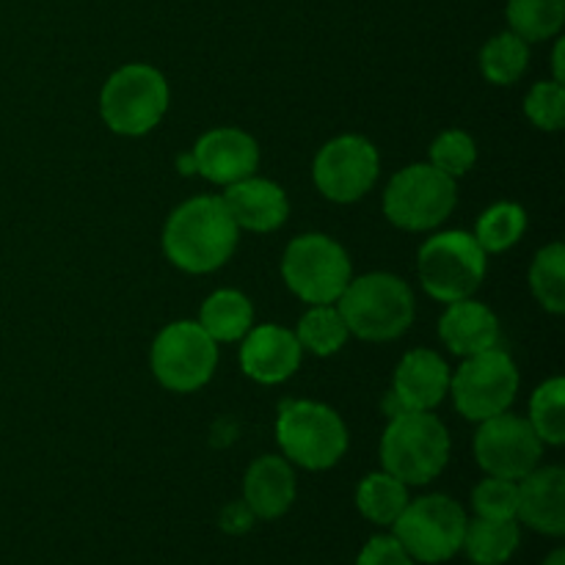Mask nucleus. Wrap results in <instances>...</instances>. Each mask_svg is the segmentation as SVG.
Segmentation results:
<instances>
[{
  "instance_id": "nucleus-36",
  "label": "nucleus",
  "mask_w": 565,
  "mask_h": 565,
  "mask_svg": "<svg viewBox=\"0 0 565 565\" xmlns=\"http://www.w3.org/2000/svg\"><path fill=\"white\" fill-rule=\"evenodd\" d=\"M180 171H182V174H193V171H196V166H193V154H182Z\"/></svg>"
},
{
  "instance_id": "nucleus-1",
  "label": "nucleus",
  "mask_w": 565,
  "mask_h": 565,
  "mask_svg": "<svg viewBox=\"0 0 565 565\" xmlns=\"http://www.w3.org/2000/svg\"><path fill=\"white\" fill-rule=\"evenodd\" d=\"M235 218L221 196H196L174 210L163 230V254L185 274H213L235 254Z\"/></svg>"
},
{
  "instance_id": "nucleus-30",
  "label": "nucleus",
  "mask_w": 565,
  "mask_h": 565,
  "mask_svg": "<svg viewBox=\"0 0 565 565\" xmlns=\"http://www.w3.org/2000/svg\"><path fill=\"white\" fill-rule=\"evenodd\" d=\"M430 154V166L439 169L441 174L458 177L467 174L475 163H478V143L469 132L463 130H445L428 149Z\"/></svg>"
},
{
  "instance_id": "nucleus-35",
  "label": "nucleus",
  "mask_w": 565,
  "mask_h": 565,
  "mask_svg": "<svg viewBox=\"0 0 565 565\" xmlns=\"http://www.w3.org/2000/svg\"><path fill=\"white\" fill-rule=\"evenodd\" d=\"M555 81L563 83V42L555 47Z\"/></svg>"
},
{
  "instance_id": "nucleus-4",
  "label": "nucleus",
  "mask_w": 565,
  "mask_h": 565,
  "mask_svg": "<svg viewBox=\"0 0 565 565\" xmlns=\"http://www.w3.org/2000/svg\"><path fill=\"white\" fill-rule=\"evenodd\" d=\"M276 441L296 467L323 472L340 463L348 450V428L331 406L315 401L281 403L276 419Z\"/></svg>"
},
{
  "instance_id": "nucleus-15",
  "label": "nucleus",
  "mask_w": 565,
  "mask_h": 565,
  "mask_svg": "<svg viewBox=\"0 0 565 565\" xmlns=\"http://www.w3.org/2000/svg\"><path fill=\"white\" fill-rule=\"evenodd\" d=\"M450 367L428 348L406 353L392 379V417L401 412H434L450 392Z\"/></svg>"
},
{
  "instance_id": "nucleus-28",
  "label": "nucleus",
  "mask_w": 565,
  "mask_h": 565,
  "mask_svg": "<svg viewBox=\"0 0 565 565\" xmlns=\"http://www.w3.org/2000/svg\"><path fill=\"white\" fill-rule=\"evenodd\" d=\"M530 290L535 301L552 315L565 312V248L563 243H550L535 254L530 265Z\"/></svg>"
},
{
  "instance_id": "nucleus-7",
  "label": "nucleus",
  "mask_w": 565,
  "mask_h": 565,
  "mask_svg": "<svg viewBox=\"0 0 565 565\" xmlns=\"http://www.w3.org/2000/svg\"><path fill=\"white\" fill-rule=\"evenodd\" d=\"M281 279L290 287L292 296H298L309 307L337 303L348 281L353 279L351 257L334 237L309 232L290 241V246L285 248Z\"/></svg>"
},
{
  "instance_id": "nucleus-19",
  "label": "nucleus",
  "mask_w": 565,
  "mask_h": 565,
  "mask_svg": "<svg viewBox=\"0 0 565 565\" xmlns=\"http://www.w3.org/2000/svg\"><path fill=\"white\" fill-rule=\"evenodd\" d=\"M296 472L290 461L279 456H263L248 467L246 480H243V502L252 508L257 519H279L296 502Z\"/></svg>"
},
{
  "instance_id": "nucleus-18",
  "label": "nucleus",
  "mask_w": 565,
  "mask_h": 565,
  "mask_svg": "<svg viewBox=\"0 0 565 565\" xmlns=\"http://www.w3.org/2000/svg\"><path fill=\"white\" fill-rule=\"evenodd\" d=\"M221 199L235 218L237 230L263 232L265 235V232L279 230L290 215L285 188L254 174L226 185V193Z\"/></svg>"
},
{
  "instance_id": "nucleus-21",
  "label": "nucleus",
  "mask_w": 565,
  "mask_h": 565,
  "mask_svg": "<svg viewBox=\"0 0 565 565\" xmlns=\"http://www.w3.org/2000/svg\"><path fill=\"white\" fill-rule=\"evenodd\" d=\"M522 530L516 519H480L467 522L461 550L475 565H502L516 555Z\"/></svg>"
},
{
  "instance_id": "nucleus-9",
  "label": "nucleus",
  "mask_w": 565,
  "mask_h": 565,
  "mask_svg": "<svg viewBox=\"0 0 565 565\" xmlns=\"http://www.w3.org/2000/svg\"><path fill=\"white\" fill-rule=\"evenodd\" d=\"M467 513L445 494L408 500L406 511L392 524L395 539L414 563H447L461 552L467 533Z\"/></svg>"
},
{
  "instance_id": "nucleus-26",
  "label": "nucleus",
  "mask_w": 565,
  "mask_h": 565,
  "mask_svg": "<svg viewBox=\"0 0 565 565\" xmlns=\"http://www.w3.org/2000/svg\"><path fill=\"white\" fill-rule=\"evenodd\" d=\"M508 22L524 42H546L563 31L565 0H508Z\"/></svg>"
},
{
  "instance_id": "nucleus-13",
  "label": "nucleus",
  "mask_w": 565,
  "mask_h": 565,
  "mask_svg": "<svg viewBox=\"0 0 565 565\" xmlns=\"http://www.w3.org/2000/svg\"><path fill=\"white\" fill-rule=\"evenodd\" d=\"M544 456V441L535 436L533 425L524 417L502 412L483 419L475 436V461L491 478L522 480L533 472Z\"/></svg>"
},
{
  "instance_id": "nucleus-16",
  "label": "nucleus",
  "mask_w": 565,
  "mask_h": 565,
  "mask_svg": "<svg viewBox=\"0 0 565 565\" xmlns=\"http://www.w3.org/2000/svg\"><path fill=\"white\" fill-rule=\"evenodd\" d=\"M301 356L303 348L296 331L281 329L276 323L257 326V329L252 326V331L243 337L241 367L257 384L274 386L292 379L301 367Z\"/></svg>"
},
{
  "instance_id": "nucleus-2",
  "label": "nucleus",
  "mask_w": 565,
  "mask_h": 565,
  "mask_svg": "<svg viewBox=\"0 0 565 565\" xmlns=\"http://www.w3.org/2000/svg\"><path fill=\"white\" fill-rule=\"evenodd\" d=\"M348 331L359 340L390 342L408 331L417 315L414 292L401 276L375 274L348 281L345 292L337 301Z\"/></svg>"
},
{
  "instance_id": "nucleus-24",
  "label": "nucleus",
  "mask_w": 565,
  "mask_h": 565,
  "mask_svg": "<svg viewBox=\"0 0 565 565\" xmlns=\"http://www.w3.org/2000/svg\"><path fill=\"white\" fill-rule=\"evenodd\" d=\"M530 44L513 31L497 33L480 50V72L494 86H513L527 72Z\"/></svg>"
},
{
  "instance_id": "nucleus-23",
  "label": "nucleus",
  "mask_w": 565,
  "mask_h": 565,
  "mask_svg": "<svg viewBox=\"0 0 565 565\" xmlns=\"http://www.w3.org/2000/svg\"><path fill=\"white\" fill-rule=\"evenodd\" d=\"M408 505V486L390 472H373L359 483L356 508L367 522L392 527Z\"/></svg>"
},
{
  "instance_id": "nucleus-12",
  "label": "nucleus",
  "mask_w": 565,
  "mask_h": 565,
  "mask_svg": "<svg viewBox=\"0 0 565 565\" xmlns=\"http://www.w3.org/2000/svg\"><path fill=\"white\" fill-rule=\"evenodd\" d=\"M379 171L381 158L373 141L364 136H340L315 154L312 180L329 202L351 204L373 191Z\"/></svg>"
},
{
  "instance_id": "nucleus-3",
  "label": "nucleus",
  "mask_w": 565,
  "mask_h": 565,
  "mask_svg": "<svg viewBox=\"0 0 565 565\" xmlns=\"http://www.w3.org/2000/svg\"><path fill=\"white\" fill-rule=\"evenodd\" d=\"M450 461V434L430 412H401L381 436V467L406 486L439 478Z\"/></svg>"
},
{
  "instance_id": "nucleus-11",
  "label": "nucleus",
  "mask_w": 565,
  "mask_h": 565,
  "mask_svg": "<svg viewBox=\"0 0 565 565\" xmlns=\"http://www.w3.org/2000/svg\"><path fill=\"white\" fill-rule=\"evenodd\" d=\"M519 370L500 348L463 359L456 375H450V395L458 414L469 423H483L508 412L516 401Z\"/></svg>"
},
{
  "instance_id": "nucleus-27",
  "label": "nucleus",
  "mask_w": 565,
  "mask_h": 565,
  "mask_svg": "<svg viewBox=\"0 0 565 565\" xmlns=\"http://www.w3.org/2000/svg\"><path fill=\"white\" fill-rule=\"evenodd\" d=\"M524 230H527V213L522 204L497 202L480 215L475 241L486 254H502L522 241Z\"/></svg>"
},
{
  "instance_id": "nucleus-32",
  "label": "nucleus",
  "mask_w": 565,
  "mask_h": 565,
  "mask_svg": "<svg viewBox=\"0 0 565 565\" xmlns=\"http://www.w3.org/2000/svg\"><path fill=\"white\" fill-rule=\"evenodd\" d=\"M519 486L516 480L486 478L475 486L472 508L480 519H516Z\"/></svg>"
},
{
  "instance_id": "nucleus-33",
  "label": "nucleus",
  "mask_w": 565,
  "mask_h": 565,
  "mask_svg": "<svg viewBox=\"0 0 565 565\" xmlns=\"http://www.w3.org/2000/svg\"><path fill=\"white\" fill-rule=\"evenodd\" d=\"M356 565H414V561L395 535H375L362 546Z\"/></svg>"
},
{
  "instance_id": "nucleus-8",
  "label": "nucleus",
  "mask_w": 565,
  "mask_h": 565,
  "mask_svg": "<svg viewBox=\"0 0 565 565\" xmlns=\"http://www.w3.org/2000/svg\"><path fill=\"white\" fill-rule=\"evenodd\" d=\"M458 204L456 180L430 163L397 171L384 191V215L406 232H430L450 218Z\"/></svg>"
},
{
  "instance_id": "nucleus-10",
  "label": "nucleus",
  "mask_w": 565,
  "mask_h": 565,
  "mask_svg": "<svg viewBox=\"0 0 565 565\" xmlns=\"http://www.w3.org/2000/svg\"><path fill=\"white\" fill-rule=\"evenodd\" d=\"M149 364L163 390L188 395L213 379L218 367V342L199 323L177 320L154 337Z\"/></svg>"
},
{
  "instance_id": "nucleus-17",
  "label": "nucleus",
  "mask_w": 565,
  "mask_h": 565,
  "mask_svg": "<svg viewBox=\"0 0 565 565\" xmlns=\"http://www.w3.org/2000/svg\"><path fill=\"white\" fill-rule=\"evenodd\" d=\"M516 522L541 535L565 533V472L561 467H535L519 480Z\"/></svg>"
},
{
  "instance_id": "nucleus-14",
  "label": "nucleus",
  "mask_w": 565,
  "mask_h": 565,
  "mask_svg": "<svg viewBox=\"0 0 565 565\" xmlns=\"http://www.w3.org/2000/svg\"><path fill=\"white\" fill-rule=\"evenodd\" d=\"M193 166L204 180L215 185H232L246 180L259 166V143L241 127H215L204 132L193 147Z\"/></svg>"
},
{
  "instance_id": "nucleus-29",
  "label": "nucleus",
  "mask_w": 565,
  "mask_h": 565,
  "mask_svg": "<svg viewBox=\"0 0 565 565\" xmlns=\"http://www.w3.org/2000/svg\"><path fill=\"white\" fill-rule=\"evenodd\" d=\"M535 436L544 445L561 447L565 441V381L561 375L544 381L530 397V417Z\"/></svg>"
},
{
  "instance_id": "nucleus-25",
  "label": "nucleus",
  "mask_w": 565,
  "mask_h": 565,
  "mask_svg": "<svg viewBox=\"0 0 565 565\" xmlns=\"http://www.w3.org/2000/svg\"><path fill=\"white\" fill-rule=\"evenodd\" d=\"M296 337L303 351L315 353V356H334L337 351L345 348L351 331H348L337 303H320L298 320Z\"/></svg>"
},
{
  "instance_id": "nucleus-31",
  "label": "nucleus",
  "mask_w": 565,
  "mask_h": 565,
  "mask_svg": "<svg viewBox=\"0 0 565 565\" xmlns=\"http://www.w3.org/2000/svg\"><path fill=\"white\" fill-rule=\"evenodd\" d=\"M524 114L539 130L557 132L565 121V88L557 81L535 83L524 97Z\"/></svg>"
},
{
  "instance_id": "nucleus-22",
  "label": "nucleus",
  "mask_w": 565,
  "mask_h": 565,
  "mask_svg": "<svg viewBox=\"0 0 565 565\" xmlns=\"http://www.w3.org/2000/svg\"><path fill=\"white\" fill-rule=\"evenodd\" d=\"M199 326L213 337L215 342H235L252 331L254 307L243 292L215 290L199 312Z\"/></svg>"
},
{
  "instance_id": "nucleus-37",
  "label": "nucleus",
  "mask_w": 565,
  "mask_h": 565,
  "mask_svg": "<svg viewBox=\"0 0 565 565\" xmlns=\"http://www.w3.org/2000/svg\"><path fill=\"white\" fill-rule=\"evenodd\" d=\"M544 565H565V552L563 550H555L550 557H546Z\"/></svg>"
},
{
  "instance_id": "nucleus-34",
  "label": "nucleus",
  "mask_w": 565,
  "mask_h": 565,
  "mask_svg": "<svg viewBox=\"0 0 565 565\" xmlns=\"http://www.w3.org/2000/svg\"><path fill=\"white\" fill-rule=\"evenodd\" d=\"M254 522H257V516H254L252 508H248L246 502H232V505H226L224 513H221V527L230 535L248 533Z\"/></svg>"
},
{
  "instance_id": "nucleus-5",
  "label": "nucleus",
  "mask_w": 565,
  "mask_h": 565,
  "mask_svg": "<svg viewBox=\"0 0 565 565\" xmlns=\"http://www.w3.org/2000/svg\"><path fill=\"white\" fill-rule=\"evenodd\" d=\"M169 83L149 64H127L99 92V116L116 136H147L169 110Z\"/></svg>"
},
{
  "instance_id": "nucleus-20",
  "label": "nucleus",
  "mask_w": 565,
  "mask_h": 565,
  "mask_svg": "<svg viewBox=\"0 0 565 565\" xmlns=\"http://www.w3.org/2000/svg\"><path fill=\"white\" fill-rule=\"evenodd\" d=\"M439 337L450 353L467 359L500 348V320L486 303L463 298L447 303V312L439 320Z\"/></svg>"
},
{
  "instance_id": "nucleus-6",
  "label": "nucleus",
  "mask_w": 565,
  "mask_h": 565,
  "mask_svg": "<svg viewBox=\"0 0 565 565\" xmlns=\"http://www.w3.org/2000/svg\"><path fill=\"white\" fill-rule=\"evenodd\" d=\"M489 254L480 248L475 235L461 230L439 232L419 248L417 270L425 292L441 303L472 298L483 285Z\"/></svg>"
}]
</instances>
